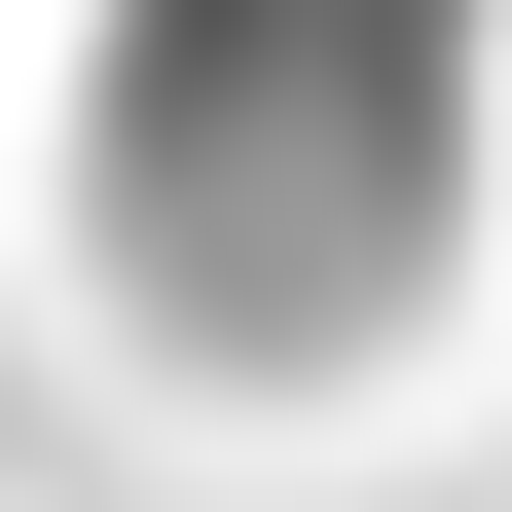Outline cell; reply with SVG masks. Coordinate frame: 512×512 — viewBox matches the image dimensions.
Instances as JSON below:
<instances>
[{"mask_svg":"<svg viewBox=\"0 0 512 512\" xmlns=\"http://www.w3.org/2000/svg\"><path fill=\"white\" fill-rule=\"evenodd\" d=\"M476 74H512V0H74V183H147L183 256H256L220 183H330V256L476 183Z\"/></svg>","mask_w":512,"mask_h":512,"instance_id":"6da1fadb","label":"cell"}]
</instances>
